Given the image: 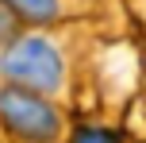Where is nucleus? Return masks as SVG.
<instances>
[{"label": "nucleus", "instance_id": "1", "mask_svg": "<svg viewBox=\"0 0 146 143\" xmlns=\"http://www.w3.org/2000/svg\"><path fill=\"white\" fill-rule=\"evenodd\" d=\"M0 70H4L15 85H23V89H31V93L62 89V74H66L62 54L54 50L46 39H19V43H12L8 54H4V62H0Z\"/></svg>", "mask_w": 146, "mask_h": 143}, {"label": "nucleus", "instance_id": "2", "mask_svg": "<svg viewBox=\"0 0 146 143\" xmlns=\"http://www.w3.org/2000/svg\"><path fill=\"white\" fill-rule=\"evenodd\" d=\"M0 116L4 124L23 139H35V143H46L58 136V112L46 105L42 97H35L31 89L23 85H12V89H0Z\"/></svg>", "mask_w": 146, "mask_h": 143}, {"label": "nucleus", "instance_id": "3", "mask_svg": "<svg viewBox=\"0 0 146 143\" xmlns=\"http://www.w3.org/2000/svg\"><path fill=\"white\" fill-rule=\"evenodd\" d=\"M8 4L15 8L19 15H27V19H54V12H58V0H8Z\"/></svg>", "mask_w": 146, "mask_h": 143}, {"label": "nucleus", "instance_id": "4", "mask_svg": "<svg viewBox=\"0 0 146 143\" xmlns=\"http://www.w3.org/2000/svg\"><path fill=\"white\" fill-rule=\"evenodd\" d=\"M73 143H119L111 132H100V128H81L77 136H73Z\"/></svg>", "mask_w": 146, "mask_h": 143}]
</instances>
